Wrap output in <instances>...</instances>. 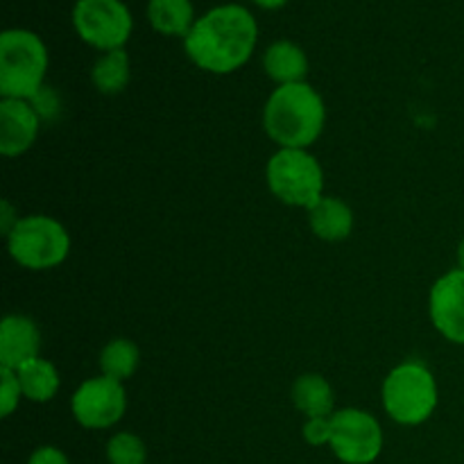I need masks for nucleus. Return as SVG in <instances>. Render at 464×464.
Masks as SVG:
<instances>
[{"label": "nucleus", "instance_id": "nucleus-1", "mask_svg": "<svg viewBox=\"0 0 464 464\" xmlns=\"http://www.w3.org/2000/svg\"><path fill=\"white\" fill-rule=\"evenodd\" d=\"M256 41L258 25L252 12L243 5H220L195 21L184 48L195 66L227 75L249 62Z\"/></svg>", "mask_w": 464, "mask_h": 464}, {"label": "nucleus", "instance_id": "nucleus-2", "mask_svg": "<svg viewBox=\"0 0 464 464\" xmlns=\"http://www.w3.org/2000/svg\"><path fill=\"white\" fill-rule=\"evenodd\" d=\"M326 122L322 95L306 82L272 91L263 109L266 134L281 150H306L320 139Z\"/></svg>", "mask_w": 464, "mask_h": 464}, {"label": "nucleus", "instance_id": "nucleus-3", "mask_svg": "<svg viewBox=\"0 0 464 464\" xmlns=\"http://www.w3.org/2000/svg\"><path fill=\"white\" fill-rule=\"evenodd\" d=\"M48 50L30 30H5L0 34V95L3 100H34L44 89Z\"/></svg>", "mask_w": 464, "mask_h": 464}, {"label": "nucleus", "instance_id": "nucleus-4", "mask_svg": "<svg viewBox=\"0 0 464 464\" xmlns=\"http://www.w3.org/2000/svg\"><path fill=\"white\" fill-rule=\"evenodd\" d=\"M383 408L401 426H420L438 408V383L424 362L408 361L383 381Z\"/></svg>", "mask_w": 464, "mask_h": 464}, {"label": "nucleus", "instance_id": "nucleus-5", "mask_svg": "<svg viewBox=\"0 0 464 464\" xmlns=\"http://www.w3.org/2000/svg\"><path fill=\"white\" fill-rule=\"evenodd\" d=\"M272 195L288 207L313 208L324 198V170L308 150H279L266 168Z\"/></svg>", "mask_w": 464, "mask_h": 464}, {"label": "nucleus", "instance_id": "nucleus-6", "mask_svg": "<svg viewBox=\"0 0 464 464\" xmlns=\"http://www.w3.org/2000/svg\"><path fill=\"white\" fill-rule=\"evenodd\" d=\"M9 256L27 270H50L66 261L71 236L62 222L48 216H25L7 236Z\"/></svg>", "mask_w": 464, "mask_h": 464}, {"label": "nucleus", "instance_id": "nucleus-7", "mask_svg": "<svg viewBox=\"0 0 464 464\" xmlns=\"http://www.w3.org/2000/svg\"><path fill=\"white\" fill-rule=\"evenodd\" d=\"M72 25L84 44L109 53L121 50L130 41L134 18L122 0H77Z\"/></svg>", "mask_w": 464, "mask_h": 464}, {"label": "nucleus", "instance_id": "nucleus-8", "mask_svg": "<svg viewBox=\"0 0 464 464\" xmlns=\"http://www.w3.org/2000/svg\"><path fill=\"white\" fill-rule=\"evenodd\" d=\"M331 451L344 464H372L383 451V429L372 412L344 408L331 415Z\"/></svg>", "mask_w": 464, "mask_h": 464}, {"label": "nucleus", "instance_id": "nucleus-9", "mask_svg": "<svg viewBox=\"0 0 464 464\" xmlns=\"http://www.w3.org/2000/svg\"><path fill=\"white\" fill-rule=\"evenodd\" d=\"M72 417L89 430L111 429L127 411L125 385L109 376L89 379L72 394Z\"/></svg>", "mask_w": 464, "mask_h": 464}, {"label": "nucleus", "instance_id": "nucleus-10", "mask_svg": "<svg viewBox=\"0 0 464 464\" xmlns=\"http://www.w3.org/2000/svg\"><path fill=\"white\" fill-rule=\"evenodd\" d=\"M430 322L449 343L464 344V270L440 276L429 297Z\"/></svg>", "mask_w": 464, "mask_h": 464}, {"label": "nucleus", "instance_id": "nucleus-11", "mask_svg": "<svg viewBox=\"0 0 464 464\" xmlns=\"http://www.w3.org/2000/svg\"><path fill=\"white\" fill-rule=\"evenodd\" d=\"M41 118L34 104L27 100H3L0 102V152L18 157L27 152L39 134Z\"/></svg>", "mask_w": 464, "mask_h": 464}, {"label": "nucleus", "instance_id": "nucleus-12", "mask_svg": "<svg viewBox=\"0 0 464 464\" xmlns=\"http://www.w3.org/2000/svg\"><path fill=\"white\" fill-rule=\"evenodd\" d=\"M41 334L34 320L25 315H7L0 324V367L14 370L39 358Z\"/></svg>", "mask_w": 464, "mask_h": 464}, {"label": "nucleus", "instance_id": "nucleus-13", "mask_svg": "<svg viewBox=\"0 0 464 464\" xmlns=\"http://www.w3.org/2000/svg\"><path fill=\"white\" fill-rule=\"evenodd\" d=\"M308 222L313 234L326 243H340L349 238L353 229V211L349 204L338 198H322L313 208H308Z\"/></svg>", "mask_w": 464, "mask_h": 464}, {"label": "nucleus", "instance_id": "nucleus-14", "mask_svg": "<svg viewBox=\"0 0 464 464\" xmlns=\"http://www.w3.org/2000/svg\"><path fill=\"white\" fill-rule=\"evenodd\" d=\"M263 68L276 84H297L308 72V57L293 41H276L263 54Z\"/></svg>", "mask_w": 464, "mask_h": 464}, {"label": "nucleus", "instance_id": "nucleus-15", "mask_svg": "<svg viewBox=\"0 0 464 464\" xmlns=\"http://www.w3.org/2000/svg\"><path fill=\"white\" fill-rule=\"evenodd\" d=\"M150 25L166 36H188L195 25V9L190 0H150Z\"/></svg>", "mask_w": 464, "mask_h": 464}, {"label": "nucleus", "instance_id": "nucleus-16", "mask_svg": "<svg viewBox=\"0 0 464 464\" xmlns=\"http://www.w3.org/2000/svg\"><path fill=\"white\" fill-rule=\"evenodd\" d=\"M293 401L297 411L306 415V420L313 417H331L334 415V390L329 381L320 374H304L295 381L293 385Z\"/></svg>", "mask_w": 464, "mask_h": 464}, {"label": "nucleus", "instance_id": "nucleus-17", "mask_svg": "<svg viewBox=\"0 0 464 464\" xmlns=\"http://www.w3.org/2000/svg\"><path fill=\"white\" fill-rule=\"evenodd\" d=\"M18 383H21L23 397L30 399L34 403H45L54 399L59 392V372L54 370L53 362L44 361V358H34V361L25 362L16 370Z\"/></svg>", "mask_w": 464, "mask_h": 464}, {"label": "nucleus", "instance_id": "nucleus-18", "mask_svg": "<svg viewBox=\"0 0 464 464\" xmlns=\"http://www.w3.org/2000/svg\"><path fill=\"white\" fill-rule=\"evenodd\" d=\"M93 84L100 93L116 95L130 84V54L125 50H109L102 57L95 62L93 71Z\"/></svg>", "mask_w": 464, "mask_h": 464}, {"label": "nucleus", "instance_id": "nucleus-19", "mask_svg": "<svg viewBox=\"0 0 464 464\" xmlns=\"http://www.w3.org/2000/svg\"><path fill=\"white\" fill-rule=\"evenodd\" d=\"M139 347L127 338L111 340V343L102 349V353H100V370H102V376L116 379L121 381V383H125L127 379L134 376V372L139 370Z\"/></svg>", "mask_w": 464, "mask_h": 464}, {"label": "nucleus", "instance_id": "nucleus-20", "mask_svg": "<svg viewBox=\"0 0 464 464\" xmlns=\"http://www.w3.org/2000/svg\"><path fill=\"white\" fill-rule=\"evenodd\" d=\"M109 464H145L148 462V447L134 433H116L107 442Z\"/></svg>", "mask_w": 464, "mask_h": 464}, {"label": "nucleus", "instance_id": "nucleus-21", "mask_svg": "<svg viewBox=\"0 0 464 464\" xmlns=\"http://www.w3.org/2000/svg\"><path fill=\"white\" fill-rule=\"evenodd\" d=\"M0 376H3V388H0V415L9 417L18 408V401L23 397L21 383L14 370H5L0 367Z\"/></svg>", "mask_w": 464, "mask_h": 464}, {"label": "nucleus", "instance_id": "nucleus-22", "mask_svg": "<svg viewBox=\"0 0 464 464\" xmlns=\"http://www.w3.org/2000/svg\"><path fill=\"white\" fill-rule=\"evenodd\" d=\"M302 435L311 447L331 444V417H313V420H306Z\"/></svg>", "mask_w": 464, "mask_h": 464}, {"label": "nucleus", "instance_id": "nucleus-23", "mask_svg": "<svg viewBox=\"0 0 464 464\" xmlns=\"http://www.w3.org/2000/svg\"><path fill=\"white\" fill-rule=\"evenodd\" d=\"M27 464H71L66 453L57 447H39L36 451H32Z\"/></svg>", "mask_w": 464, "mask_h": 464}, {"label": "nucleus", "instance_id": "nucleus-24", "mask_svg": "<svg viewBox=\"0 0 464 464\" xmlns=\"http://www.w3.org/2000/svg\"><path fill=\"white\" fill-rule=\"evenodd\" d=\"M3 234L9 236V231L14 229V225H16L21 218H12V207H9L7 202H3Z\"/></svg>", "mask_w": 464, "mask_h": 464}, {"label": "nucleus", "instance_id": "nucleus-25", "mask_svg": "<svg viewBox=\"0 0 464 464\" xmlns=\"http://www.w3.org/2000/svg\"><path fill=\"white\" fill-rule=\"evenodd\" d=\"M252 3L261 9H281L288 0H252Z\"/></svg>", "mask_w": 464, "mask_h": 464}, {"label": "nucleus", "instance_id": "nucleus-26", "mask_svg": "<svg viewBox=\"0 0 464 464\" xmlns=\"http://www.w3.org/2000/svg\"><path fill=\"white\" fill-rule=\"evenodd\" d=\"M458 263H460V270H464V238H462L460 247H458Z\"/></svg>", "mask_w": 464, "mask_h": 464}]
</instances>
